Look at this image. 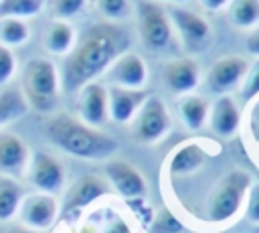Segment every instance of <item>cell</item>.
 <instances>
[{"instance_id": "cell-1", "label": "cell", "mask_w": 259, "mask_h": 233, "mask_svg": "<svg viewBox=\"0 0 259 233\" xmlns=\"http://www.w3.org/2000/svg\"><path fill=\"white\" fill-rule=\"evenodd\" d=\"M134 34L119 22H93L75 41V47L65 55L59 69L61 91L77 93L87 83L103 75L111 63L130 51Z\"/></svg>"}, {"instance_id": "cell-2", "label": "cell", "mask_w": 259, "mask_h": 233, "mask_svg": "<svg viewBox=\"0 0 259 233\" xmlns=\"http://www.w3.org/2000/svg\"><path fill=\"white\" fill-rule=\"evenodd\" d=\"M47 138L63 152L83 160H105L117 152V142L69 113H55L45 122Z\"/></svg>"}, {"instance_id": "cell-3", "label": "cell", "mask_w": 259, "mask_h": 233, "mask_svg": "<svg viewBox=\"0 0 259 233\" xmlns=\"http://www.w3.org/2000/svg\"><path fill=\"white\" fill-rule=\"evenodd\" d=\"M20 91L28 107L51 113L61 99V75L57 65L47 57H32L26 61L20 79Z\"/></svg>"}, {"instance_id": "cell-4", "label": "cell", "mask_w": 259, "mask_h": 233, "mask_svg": "<svg viewBox=\"0 0 259 233\" xmlns=\"http://www.w3.org/2000/svg\"><path fill=\"white\" fill-rule=\"evenodd\" d=\"M138 36L142 45L156 55H170L180 49L168 12L156 0L138 4Z\"/></svg>"}, {"instance_id": "cell-5", "label": "cell", "mask_w": 259, "mask_h": 233, "mask_svg": "<svg viewBox=\"0 0 259 233\" xmlns=\"http://www.w3.org/2000/svg\"><path fill=\"white\" fill-rule=\"evenodd\" d=\"M251 186V176L245 170H229L212 188L206 203V219L210 223H227L239 215L245 195Z\"/></svg>"}, {"instance_id": "cell-6", "label": "cell", "mask_w": 259, "mask_h": 233, "mask_svg": "<svg viewBox=\"0 0 259 233\" xmlns=\"http://www.w3.org/2000/svg\"><path fill=\"white\" fill-rule=\"evenodd\" d=\"M168 16L178 36V43L186 53H204L212 45V28L208 20L198 12L188 10L184 6H170Z\"/></svg>"}, {"instance_id": "cell-7", "label": "cell", "mask_w": 259, "mask_h": 233, "mask_svg": "<svg viewBox=\"0 0 259 233\" xmlns=\"http://www.w3.org/2000/svg\"><path fill=\"white\" fill-rule=\"evenodd\" d=\"M130 124H132L134 140H138L142 144H154V142L162 140L172 128L170 113H168L164 101L156 95L146 97V101L142 103V107L138 109V113L134 115V120Z\"/></svg>"}, {"instance_id": "cell-8", "label": "cell", "mask_w": 259, "mask_h": 233, "mask_svg": "<svg viewBox=\"0 0 259 233\" xmlns=\"http://www.w3.org/2000/svg\"><path fill=\"white\" fill-rule=\"evenodd\" d=\"M109 192H111V186L105 180V176H101L97 172L83 174L65 192V201H63L61 211H63V215L77 213V211H81V209L97 203L101 197H107Z\"/></svg>"}, {"instance_id": "cell-9", "label": "cell", "mask_w": 259, "mask_h": 233, "mask_svg": "<svg viewBox=\"0 0 259 233\" xmlns=\"http://www.w3.org/2000/svg\"><path fill=\"white\" fill-rule=\"evenodd\" d=\"M28 180L38 192L47 195H57L65 186V168L61 160H57L49 152H34L30 154L28 162Z\"/></svg>"}, {"instance_id": "cell-10", "label": "cell", "mask_w": 259, "mask_h": 233, "mask_svg": "<svg viewBox=\"0 0 259 233\" xmlns=\"http://www.w3.org/2000/svg\"><path fill=\"white\" fill-rule=\"evenodd\" d=\"M59 213H61V207H59L57 197L47 195V192H32V195L22 197V203L18 209V217L22 225L36 229V231L49 229L57 221Z\"/></svg>"}, {"instance_id": "cell-11", "label": "cell", "mask_w": 259, "mask_h": 233, "mask_svg": "<svg viewBox=\"0 0 259 233\" xmlns=\"http://www.w3.org/2000/svg\"><path fill=\"white\" fill-rule=\"evenodd\" d=\"M247 69H249L247 59H243L239 55H225L210 65V69L206 73V87L212 93L227 95L229 91H233L241 85Z\"/></svg>"}, {"instance_id": "cell-12", "label": "cell", "mask_w": 259, "mask_h": 233, "mask_svg": "<svg viewBox=\"0 0 259 233\" xmlns=\"http://www.w3.org/2000/svg\"><path fill=\"white\" fill-rule=\"evenodd\" d=\"M105 180L111 186V192H117L123 201L146 197L148 184L144 174L125 160H109L105 164Z\"/></svg>"}, {"instance_id": "cell-13", "label": "cell", "mask_w": 259, "mask_h": 233, "mask_svg": "<svg viewBox=\"0 0 259 233\" xmlns=\"http://www.w3.org/2000/svg\"><path fill=\"white\" fill-rule=\"evenodd\" d=\"M105 75L113 87L144 89V85L148 83V65L138 53L127 51L111 63V67L105 71Z\"/></svg>"}, {"instance_id": "cell-14", "label": "cell", "mask_w": 259, "mask_h": 233, "mask_svg": "<svg viewBox=\"0 0 259 233\" xmlns=\"http://www.w3.org/2000/svg\"><path fill=\"white\" fill-rule=\"evenodd\" d=\"M77 99V109H79V120L85 122L91 128H101L109 120V97H107V87L103 83H87L81 87Z\"/></svg>"}, {"instance_id": "cell-15", "label": "cell", "mask_w": 259, "mask_h": 233, "mask_svg": "<svg viewBox=\"0 0 259 233\" xmlns=\"http://www.w3.org/2000/svg\"><path fill=\"white\" fill-rule=\"evenodd\" d=\"M28 144L14 132L0 130V176L20 178L28 170Z\"/></svg>"}, {"instance_id": "cell-16", "label": "cell", "mask_w": 259, "mask_h": 233, "mask_svg": "<svg viewBox=\"0 0 259 233\" xmlns=\"http://www.w3.org/2000/svg\"><path fill=\"white\" fill-rule=\"evenodd\" d=\"M164 85L176 95H188L200 81L198 63L192 57H174L162 67Z\"/></svg>"}, {"instance_id": "cell-17", "label": "cell", "mask_w": 259, "mask_h": 233, "mask_svg": "<svg viewBox=\"0 0 259 233\" xmlns=\"http://www.w3.org/2000/svg\"><path fill=\"white\" fill-rule=\"evenodd\" d=\"M210 130L221 138H231L241 126V107L231 95H219L208 107Z\"/></svg>"}, {"instance_id": "cell-18", "label": "cell", "mask_w": 259, "mask_h": 233, "mask_svg": "<svg viewBox=\"0 0 259 233\" xmlns=\"http://www.w3.org/2000/svg\"><path fill=\"white\" fill-rule=\"evenodd\" d=\"M109 97V120L117 124H130L142 103L146 101L148 93L144 89H123V87H107Z\"/></svg>"}, {"instance_id": "cell-19", "label": "cell", "mask_w": 259, "mask_h": 233, "mask_svg": "<svg viewBox=\"0 0 259 233\" xmlns=\"http://www.w3.org/2000/svg\"><path fill=\"white\" fill-rule=\"evenodd\" d=\"M206 160V152L194 144V142H186L182 146L176 148V152L170 156V174L172 176H182V174H190L194 170H198Z\"/></svg>"}, {"instance_id": "cell-20", "label": "cell", "mask_w": 259, "mask_h": 233, "mask_svg": "<svg viewBox=\"0 0 259 233\" xmlns=\"http://www.w3.org/2000/svg\"><path fill=\"white\" fill-rule=\"evenodd\" d=\"M208 103L204 97L188 93L178 99V115L188 130H200L208 122Z\"/></svg>"}, {"instance_id": "cell-21", "label": "cell", "mask_w": 259, "mask_h": 233, "mask_svg": "<svg viewBox=\"0 0 259 233\" xmlns=\"http://www.w3.org/2000/svg\"><path fill=\"white\" fill-rule=\"evenodd\" d=\"M77 34L75 28L69 24V20H53L45 34V47L53 55H67L75 47Z\"/></svg>"}, {"instance_id": "cell-22", "label": "cell", "mask_w": 259, "mask_h": 233, "mask_svg": "<svg viewBox=\"0 0 259 233\" xmlns=\"http://www.w3.org/2000/svg\"><path fill=\"white\" fill-rule=\"evenodd\" d=\"M28 103L20 91V87H4L0 89V130L6 124H12L28 113Z\"/></svg>"}, {"instance_id": "cell-23", "label": "cell", "mask_w": 259, "mask_h": 233, "mask_svg": "<svg viewBox=\"0 0 259 233\" xmlns=\"http://www.w3.org/2000/svg\"><path fill=\"white\" fill-rule=\"evenodd\" d=\"M227 18L237 28H253L259 24V0H231Z\"/></svg>"}, {"instance_id": "cell-24", "label": "cell", "mask_w": 259, "mask_h": 233, "mask_svg": "<svg viewBox=\"0 0 259 233\" xmlns=\"http://www.w3.org/2000/svg\"><path fill=\"white\" fill-rule=\"evenodd\" d=\"M22 197V188L14 178L0 176V223L10 221L14 215H18Z\"/></svg>"}, {"instance_id": "cell-25", "label": "cell", "mask_w": 259, "mask_h": 233, "mask_svg": "<svg viewBox=\"0 0 259 233\" xmlns=\"http://www.w3.org/2000/svg\"><path fill=\"white\" fill-rule=\"evenodd\" d=\"M30 38V26L22 18H0V45L12 49Z\"/></svg>"}, {"instance_id": "cell-26", "label": "cell", "mask_w": 259, "mask_h": 233, "mask_svg": "<svg viewBox=\"0 0 259 233\" xmlns=\"http://www.w3.org/2000/svg\"><path fill=\"white\" fill-rule=\"evenodd\" d=\"M47 0H0V18H32L45 8Z\"/></svg>"}, {"instance_id": "cell-27", "label": "cell", "mask_w": 259, "mask_h": 233, "mask_svg": "<svg viewBox=\"0 0 259 233\" xmlns=\"http://www.w3.org/2000/svg\"><path fill=\"white\" fill-rule=\"evenodd\" d=\"M150 233H184V225L176 219L174 213H170L166 207H160L154 213V219L148 227Z\"/></svg>"}, {"instance_id": "cell-28", "label": "cell", "mask_w": 259, "mask_h": 233, "mask_svg": "<svg viewBox=\"0 0 259 233\" xmlns=\"http://www.w3.org/2000/svg\"><path fill=\"white\" fill-rule=\"evenodd\" d=\"M239 95H241V101L247 105L259 97V59H255L249 65V69L239 85Z\"/></svg>"}, {"instance_id": "cell-29", "label": "cell", "mask_w": 259, "mask_h": 233, "mask_svg": "<svg viewBox=\"0 0 259 233\" xmlns=\"http://www.w3.org/2000/svg\"><path fill=\"white\" fill-rule=\"evenodd\" d=\"M91 0H51V12L55 20H69L73 16H79Z\"/></svg>"}, {"instance_id": "cell-30", "label": "cell", "mask_w": 259, "mask_h": 233, "mask_svg": "<svg viewBox=\"0 0 259 233\" xmlns=\"http://www.w3.org/2000/svg\"><path fill=\"white\" fill-rule=\"evenodd\" d=\"M107 22H119L130 16V0H95Z\"/></svg>"}, {"instance_id": "cell-31", "label": "cell", "mask_w": 259, "mask_h": 233, "mask_svg": "<svg viewBox=\"0 0 259 233\" xmlns=\"http://www.w3.org/2000/svg\"><path fill=\"white\" fill-rule=\"evenodd\" d=\"M243 213L251 225H259V182H251V186L245 195Z\"/></svg>"}, {"instance_id": "cell-32", "label": "cell", "mask_w": 259, "mask_h": 233, "mask_svg": "<svg viewBox=\"0 0 259 233\" xmlns=\"http://www.w3.org/2000/svg\"><path fill=\"white\" fill-rule=\"evenodd\" d=\"M16 73V57L12 49L0 45V87L6 85Z\"/></svg>"}, {"instance_id": "cell-33", "label": "cell", "mask_w": 259, "mask_h": 233, "mask_svg": "<svg viewBox=\"0 0 259 233\" xmlns=\"http://www.w3.org/2000/svg\"><path fill=\"white\" fill-rule=\"evenodd\" d=\"M130 207H132V211L136 213V217L140 219V223L144 225V227H150V223H152V219H154V209L148 205V201H146V197H138V199H127L125 201Z\"/></svg>"}, {"instance_id": "cell-34", "label": "cell", "mask_w": 259, "mask_h": 233, "mask_svg": "<svg viewBox=\"0 0 259 233\" xmlns=\"http://www.w3.org/2000/svg\"><path fill=\"white\" fill-rule=\"evenodd\" d=\"M247 130H249L251 140H253L255 144H259V97L249 103V111H247Z\"/></svg>"}, {"instance_id": "cell-35", "label": "cell", "mask_w": 259, "mask_h": 233, "mask_svg": "<svg viewBox=\"0 0 259 233\" xmlns=\"http://www.w3.org/2000/svg\"><path fill=\"white\" fill-rule=\"evenodd\" d=\"M99 233H132V231H130V225L121 217L113 215L109 221H105V225L101 227Z\"/></svg>"}, {"instance_id": "cell-36", "label": "cell", "mask_w": 259, "mask_h": 233, "mask_svg": "<svg viewBox=\"0 0 259 233\" xmlns=\"http://www.w3.org/2000/svg\"><path fill=\"white\" fill-rule=\"evenodd\" d=\"M245 49H247L253 57L259 59V24L253 26V28L249 30V34L245 36Z\"/></svg>"}, {"instance_id": "cell-37", "label": "cell", "mask_w": 259, "mask_h": 233, "mask_svg": "<svg viewBox=\"0 0 259 233\" xmlns=\"http://www.w3.org/2000/svg\"><path fill=\"white\" fill-rule=\"evenodd\" d=\"M198 2H200V6H202L206 12H219V10L227 8L231 0H198Z\"/></svg>"}, {"instance_id": "cell-38", "label": "cell", "mask_w": 259, "mask_h": 233, "mask_svg": "<svg viewBox=\"0 0 259 233\" xmlns=\"http://www.w3.org/2000/svg\"><path fill=\"white\" fill-rule=\"evenodd\" d=\"M6 233H42V231H36V229L24 227V225H14V227H10Z\"/></svg>"}, {"instance_id": "cell-39", "label": "cell", "mask_w": 259, "mask_h": 233, "mask_svg": "<svg viewBox=\"0 0 259 233\" xmlns=\"http://www.w3.org/2000/svg\"><path fill=\"white\" fill-rule=\"evenodd\" d=\"M162 2H170L172 6H180V4H184V2H188V0H162Z\"/></svg>"}, {"instance_id": "cell-40", "label": "cell", "mask_w": 259, "mask_h": 233, "mask_svg": "<svg viewBox=\"0 0 259 233\" xmlns=\"http://www.w3.org/2000/svg\"><path fill=\"white\" fill-rule=\"evenodd\" d=\"M253 233H259V225H253Z\"/></svg>"}, {"instance_id": "cell-41", "label": "cell", "mask_w": 259, "mask_h": 233, "mask_svg": "<svg viewBox=\"0 0 259 233\" xmlns=\"http://www.w3.org/2000/svg\"><path fill=\"white\" fill-rule=\"evenodd\" d=\"M257 154H259V144H257Z\"/></svg>"}]
</instances>
